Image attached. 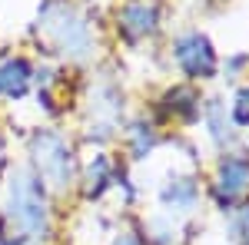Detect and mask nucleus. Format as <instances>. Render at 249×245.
Masks as SVG:
<instances>
[{
  "label": "nucleus",
  "mask_w": 249,
  "mask_h": 245,
  "mask_svg": "<svg viewBox=\"0 0 249 245\" xmlns=\"http://www.w3.org/2000/svg\"><path fill=\"white\" fill-rule=\"evenodd\" d=\"M113 245H143L136 235H130V232H123V235H116V242Z\"/></svg>",
  "instance_id": "2eb2a0df"
},
{
  "label": "nucleus",
  "mask_w": 249,
  "mask_h": 245,
  "mask_svg": "<svg viewBox=\"0 0 249 245\" xmlns=\"http://www.w3.org/2000/svg\"><path fill=\"white\" fill-rule=\"evenodd\" d=\"M246 63H249V53H236V57L226 60V70H230V73H239Z\"/></svg>",
  "instance_id": "4468645a"
},
{
  "label": "nucleus",
  "mask_w": 249,
  "mask_h": 245,
  "mask_svg": "<svg viewBox=\"0 0 249 245\" xmlns=\"http://www.w3.org/2000/svg\"><path fill=\"white\" fill-rule=\"evenodd\" d=\"M243 245H249V242H243Z\"/></svg>",
  "instance_id": "a211bd4d"
},
{
  "label": "nucleus",
  "mask_w": 249,
  "mask_h": 245,
  "mask_svg": "<svg viewBox=\"0 0 249 245\" xmlns=\"http://www.w3.org/2000/svg\"><path fill=\"white\" fill-rule=\"evenodd\" d=\"M173 57H176V66L190 76V80H213L216 70H219L216 47H213L210 37L199 33V30H190V33L176 37V43H173Z\"/></svg>",
  "instance_id": "7ed1b4c3"
},
{
  "label": "nucleus",
  "mask_w": 249,
  "mask_h": 245,
  "mask_svg": "<svg viewBox=\"0 0 249 245\" xmlns=\"http://www.w3.org/2000/svg\"><path fill=\"white\" fill-rule=\"evenodd\" d=\"M0 156H3V136H0Z\"/></svg>",
  "instance_id": "f3484780"
},
{
  "label": "nucleus",
  "mask_w": 249,
  "mask_h": 245,
  "mask_svg": "<svg viewBox=\"0 0 249 245\" xmlns=\"http://www.w3.org/2000/svg\"><path fill=\"white\" fill-rule=\"evenodd\" d=\"M206 119H210L213 139L223 143V106H219V99H210V106H206Z\"/></svg>",
  "instance_id": "ddd939ff"
},
{
  "label": "nucleus",
  "mask_w": 249,
  "mask_h": 245,
  "mask_svg": "<svg viewBox=\"0 0 249 245\" xmlns=\"http://www.w3.org/2000/svg\"><path fill=\"white\" fill-rule=\"evenodd\" d=\"M34 83V66L23 57H7L0 63V96L3 99H23Z\"/></svg>",
  "instance_id": "423d86ee"
},
{
  "label": "nucleus",
  "mask_w": 249,
  "mask_h": 245,
  "mask_svg": "<svg viewBox=\"0 0 249 245\" xmlns=\"http://www.w3.org/2000/svg\"><path fill=\"white\" fill-rule=\"evenodd\" d=\"M163 106H166L179 123H196V119L203 116V103H199V96L193 93L190 86H173V90H166Z\"/></svg>",
  "instance_id": "6e6552de"
},
{
  "label": "nucleus",
  "mask_w": 249,
  "mask_h": 245,
  "mask_svg": "<svg viewBox=\"0 0 249 245\" xmlns=\"http://www.w3.org/2000/svg\"><path fill=\"white\" fill-rule=\"evenodd\" d=\"M156 146V130L150 123H133L130 126V152H133L136 159H146Z\"/></svg>",
  "instance_id": "9b49d317"
},
{
  "label": "nucleus",
  "mask_w": 249,
  "mask_h": 245,
  "mask_svg": "<svg viewBox=\"0 0 249 245\" xmlns=\"http://www.w3.org/2000/svg\"><path fill=\"white\" fill-rule=\"evenodd\" d=\"M47 27L57 33L60 47H67L63 53H83V50H87V43H90L87 23H83L80 17H73L70 10H63V17H60V20H47Z\"/></svg>",
  "instance_id": "0eeeda50"
},
{
  "label": "nucleus",
  "mask_w": 249,
  "mask_h": 245,
  "mask_svg": "<svg viewBox=\"0 0 249 245\" xmlns=\"http://www.w3.org/2000/svg\"><path fill=\"white\" fill-rule=\"evenodd\" d=\"M249 189V156L246 152H226L216 166V182H213V196L223 206V212H230L232 202L239 196H246Z\"/></svg>",
  "instance_id": "20e7f679"
},
{
  "label": "nucleus",
  "mask_w": 249,
  "mask_h": 245,
  "mask_svg": "<svg viewBox=\"0 0 249 245\" xmlns=\"http://www.w3.org/2000/svg\"><path fill=\"white\" fill-rule=\"evenodd\" d=\"M0 245H23V239L14 235V232H10V235H7V232H0Z\"/></svg>",
  "instance_id": "dca6fc26"
},
{
  "label": "nucleus",
  "mask_w": 249,
  "mask_h": 245,
  "mask_svg": "<svg viewBox=\"0 0 249 245\" xmlns=\"http://www.w3.org/2000/svg\"><path fill=\"white\" fill-rule=\"evenodd\" d=\"M232 123L249 130V83H243L232 96Z\"/></svg>",
  "instance_id": "f8f14e48"
},
{
  "label": "nucleus",
  "mask_w": 249,
  "mask_h": 245,
  "mask_svg": "<svg viewBox=\"0 0 249 245\" xmlns=\"http://www.w3.org/2000/svg\"><path fill=\"white\" fill-rule=\"evenodd\" d=\"M7 222L17 229L20 235L47 239V232H50V209H47L43 182H40L34 172H17V179H10Z\"/></svg>",
  "instance_id": "f257e3e1"
},
{
  "label": "nucleus",
  "mask_w": 249,
  "mask_h": 245,
  "mask_svg": "<svg viewBox=\"0 0 249 245\" xmlns=\"http://www.w3.org/2000/svg\"><path fill=\"white\" fill-rule=\"evenodd\" d=\"M196 196H199V186H196L193 179H179V182H173V186L163 189V202L183 209V212H190V209L196 206Z\"/></svg>",
  "instance_id": "9d476101"
},
{
  "label": "nucleus",
  "mask_w": 249,
  "mask_h": 245,
  "mask_svg": "<svg viewBox=\"0 0 249 245\" xmlns=\"http://www.w3.org/2000/svg\"><path fill=\"white\" fill-rule=\"evenodd\" d=\"M116 23L126 40H143L160 27V7L153 0H130V3H123Z\"/></svg>",
  "instance_id": "39448f33"
},
{
  "label": "nucleus",
  "mask_w": 249,
  "mask_h": 245,
  "mask_svg": "<svg viewBox=\"0 0 249 245\" xmlns=\"http://www.w3.org/2000/svg\"><path fill=\"white\" fill-rule=\"evenodd\" d=\"M83 192H87V199H100L110 182H113V169H110V159L107 156H93V163L87 166V176H83Z\"/></svg>",
  "instance_id": "1a4fd4ad"
},
{
  "label": "nucleus",
  "mask_w": 249,
  "mask_h": 245,
  "mask_svg": "<svg viewBox=\"0 0 249 245\" xmlns=\"http://www.w3.org/2000/svg\"><path fill=\"white\" fill-rule=\"evenodd\" d=\"M30 152H34V163H37V176L40 182H53V186H70L77 179V159H73V149L67 146V139L60 132L40 130L34 139H30Z\"/></svg>",
  "instance_id": "f03ea898"
}]
</instances>
